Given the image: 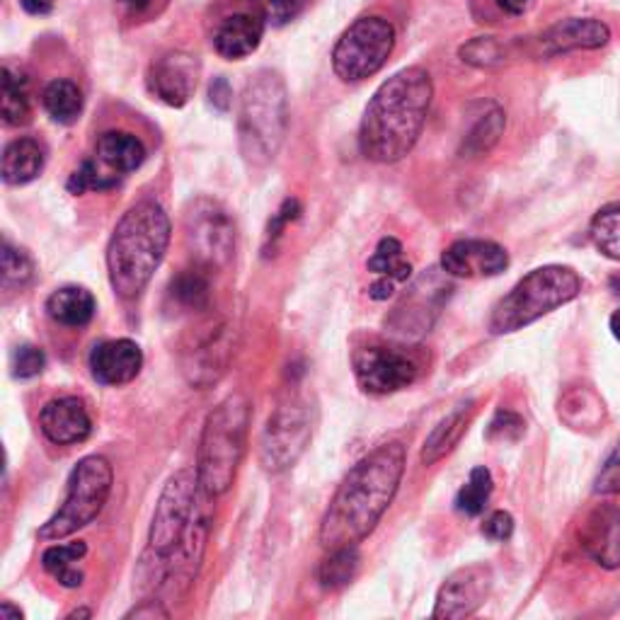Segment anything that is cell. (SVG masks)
Here are the masks:
<instances>
[{"label":"cell","instance_id":"cell-1","mask_svg":"<svg viewBox=\"0 0 620 620\" xmlns=\"http://www.w3.org/2000/svg\"><path fill=\"white\" fill-rule=\"evenodd\" d=\"M209 494L202 490L197 470H180L167 480L149 531V548L141 557V581L151 589L180 594L192 585L209 541Z\"/></svg>","mask_w":620,"mask_h":620},{"label":"cell","instance_id":"cell-2","mask_svg":"<svg viewBox=\"0 0 620 620\" xmlns=\"http://www.w3.org/2000/svg\"><path fill=\"white\" fill-rule=\"evenodd\" d=\"M405 472V446L383 444L351 468L320 521V543L327 551L357 545L379 524L398 494Z\"/></svg>","mask_w":620,"mask_h":620},{"label":"cell","instance_id":"cell-3","mask_svg":"<svg viewBox=\"0 0 620 620\" xmlns=\"http://www.w3.org/2000/svg\"><path fill=\"white\" fill-rule=\"evenodd\" d=\"M434 97L432 76L420 66L398 70L388 78L361 119L359 149L373 163H395L420 139Z\"/></svg>","mask_w":620,"mask_h":620},{"label":"cell","instance_id":"cell-4","mask_svg":"<svg viewBox=\"0 0 620 620\" xmlns=\"http://www.w3.org/2000/svg\"><path fill=\"white\" fill-rule=\"evenodd\" d=\"M170 218L161 204L139 202L119 218L107 246V272L115 294L139 298L151 284L170 246Z\"/></svg>","mask_w":620,"mask_h":620},{"label":"cell","instance_id":"cell-5","mask_svg":"<svg viewBox=\"0 0 620 620\" xmlns=\"http://www.w3.org/2000/svg\"><path fill=\"white\" fill-rule=\"evenodd\" d=\"M250 400L240 393L221 400L204 422L197 448V478L209 497H221L233 485L248 446Z\"/></svg>","mask_w":620,"mask_h":620},{"label":"cell","instance_id":"cell-6","mask_svg":"<svg viewBox=\"0 0 620 620\" xmlns=\"http://www.w3.org/2000/svg\"><path fill=\"white\" fill-rule=\"evenodd\" d=\"M289 97L282 76L260 70L240 100L238 139L240 153L252 167H264L274 161L286 137Z\"/></svg>","mask_w":620,"mask_h":620},{"label":"cell","instance_id":"cell-7","mask_svg":"<svg viewBox=\"0 0 620 620\" xmlns=\"http://www.w3.org/2000/svg\"><path fill=\"white\" fill-rule=\"evenodd\" d=\"M581 279L575 270L563 264L539 267L529 272L509 294L497 303L490 315L492 335H509L524 330L543 315L565 306L579 296Z\"/></svg>","mask_w":620,"mask_h":620},{"label":"cell","instance_id":"cell-8","mask_svg":"<svg viewBox=\"0 0 620 620\" xmlns=\"http://www.w3.org/2000/svg\"><path fill=\"white\" fill-rule=\"evenodd\" d=\"M115 472L105 456H85L78 460L68 478V492L58 512L40 529L42 541H61L85 529L100 516L109 492H112Z\"/></svg>","mask_w":620,"mask_h":620},{"label":"cell","instance_id":"cell-9","mask_svg":"<svg viewBox=\"0 0 620 620\" xmlns=\"http://www.w3.org/2000/svg\"><path fill=\"white\" fill-rule=\"evenodd\" d=\"M395 46L393 24L383 18H359L339 36L333 52L337 78L359 83L376 76Z\"/></svg>","mask_w":620,"mask_h":620},{"label":"cell","instance_id":"cell-10","mask_svg":"<svg viewBox=\"0 0 620 620\" xmlns=\"http://www.w3.org/2000/svg\"><path fill=\"white\" fill-rule=\"evenodd\" d=\"M313 436V407L298 395L284 400L267 420L260 442V464L267 472H284L296 466Z\"/></svg>","mask_w":620,"mask_h":620},{"label":"cell","instance_id":"cell-11","mask_svg":"<svg viewBox=\"0 0 620 620\" xmlns=\"http://www.w3.org/2000/svg\"><path fill=\"white\" fill-rule=\"evenodd\" d=\"M187 246L194 262L206 270L226 267L236 252V226L221 204L199 197L192 202L185 216Z\"/></svg>","mask_w":620,"mask_h":620},{"label":"cell","instance_id":"cell-12","mask_svg":"<svg viewBox=\"0 0 620 620\" xmlns=\"http://www.w3.org/2000/svg\"><path fill=\"white\" fill-rule=\"evenodd\" d=\"M351 367H355L361 391L371 395L403 391V388L417 381L422 371L415 351L391 345H369L355 349Z\"/></svg>","mask_w":620,"mask_h":620},{"label":"cell","instance_id":"cell-13","mask_svg":"<svg viewBox=\"0 0 620 620\" xmlns=\"http://www.w3.org/2000/svg\"><path fill=\"white\" fill-rule=\"evenodd\" d=\"M233 359V333L224 320H206L182 345V373L194 388H209L221 381Z\"/></svg>","mask_w":620,"mask_h":620},{"label":"cell","instance_id":"cell-14","mask_svg":"<svg viewBox=\"0 0 620 620\" xmlns=\"http://www.w3.org/2000/svg\"><path fill=\"white\" fill-rule=\"evenodd\" d=\"M492 581H494L492 569L482 563L456 569V573L442 585L432 616L446 620L472 616L485 601H488Z\"/></svg>","mask_w":620,"mask_h":620},{"label":"cell","instance_id":"cell-15","mask_svg":"<svg viewBox=\"0 0 620 620\" xmlns=\"http://www.w3.org/2000/svg\"><path fill=\"white\" fill-rule=\"evenodd\" d=\"M199 80V61L187 52H167L149 70V90L167 107H185Z\"/></svg>","mask_w":620,"mask_h":620},{"label":"cell","instance_id":"cell-16","mask_svg":"<svg viewBox=\"0 0 620 620\" xmlns=\"http://www.w3.org/2000/svg\"><path fill=\"white\" fill-rule=\"evenodd\" d=\"M442 267L458 279L497 276L509 267V254L492 240H458L444 250Z\"/></svg>","mask_w":620,"mask_h":620},{"label":"cell","instance_id":"cell-17","mask_svg":"<svg viewBox=\"0 0 620 620\" xmlns=\"http://www.w3.org/2000/svg\"><path fill=\"white\" fill-rule=\"evenodd\" d=\"M40 427L44 436L56 446L83 444L93 432L90 412L80 398H56L42 407Z\"/></svg>","mask_w":620,"mask_h":620},{"label":"cell","instance_id":"cell-18","mask_svg":"<svg viewBox=\"0 0 620 620\" xmlns=\"http://www.w3.org/2000/svg\"><path fill=\"white\" fill-rule=\"evenodd\" d=\"M143 369V351L133 339H109L90 351L93 379L102 385L131 383Z\"/></svg>","mask_w":620,"mask_h":620},{"label":"cell","instance_id":"cell-19","mask_svg":"<svg viewBox=\"0 0 620 620\" xmlns=\"http://www.w3.org/2000/svg\"><path fill=\"white\" fill-rule=\"evenodd\" d=\"M611 30L601 20L594 18H569L553 24L541 34L539 46L543 56L579 52V48H601L609 44Z\"/></svg>","mask_w":620,"mask_h":620},{"label":"cell","instance_id":"cell-20","mask_svg":"<svg viewBox=\"0 0 620 620\" xmlns=\"http://www.w3.org/2000/svg\"><path fill=\"white\" fill-rule=\"evenodd\" d=\"M585 551L606 569L620 567V509L601 507L587 521L581 533Z\"/></svg>","mask_w":620,"mask_h":620},{"label":"cell","instance_id":"cell-21","mask_svg":"<svg viewBox=\"0 0 620 620\" xmlns=\"http://www.w3.org/2000/svg\"><path fill=\"white\" fill-rule=\"evenodd\" d=\"M264 36V20L250 12H238V15L226 18L214 34V48L218 56L228 61H240L258 52Z\"/></svg>","mask_w":620,"mask_h":620},{"label":"cell","instance_id":"cell-22","mask_svg":"<svg viewBox=\"0 0 620 620\" xmlns=\"http://www.w3.org/2000/svg\"><path fill=\"white\" fill-rule=\"evenodd\" d=\"M97 163L107 167L109 173L124 177L127 173L139 170L145 161V145L139 137L129 131H107L97 139L95 145Z\"/></svg>","mask_w":620,"mask_h":620},{"label":"cell","instance_id":"cell-23","mask_svg":"<svg viewBox=\"0 0 620 620\" xmlns=\"http://www.w3.org/2000/svg\"><path fill=\"white\" fill-rule=\"evenodd\" d=\"M470 420H472V403H466V405L456 407L452 415H446L439 424H436L432 434L427 436V442H424V446H422V464L434 466V464H439L442 458L452 454L458 446V442L464 439V434L468 432Z\"/></svg>","mask_w":620,"mask_h":620},{"label":"cell","instance_id":"cell-24","mask_svg":"<svg viewBox=\"0 0 620 620\" xmlns=\"http://www.w3.org/2000/svg\"><path fill=\"white\" fill-rule=\"evenodd\" d=\"M46 163V149L36 139H15L3 153L6 185H28L42 175Z\"/></svg>","mask_w":620,"mask_h":620},{"label":"cell","instance_id":"cell-25","mask_svg":"<svg viewBox=\"0 0 620 620\" xmlns=\"http://www.w3.org/2000/svg\"><path fill=\"white\" fill-rule=\"evenodd\" d=\"M97 303L88 289L64 286L56 289L46 301L48 318L66 327H85L95 318Z\"/></svg>","mask_w":620,"mask_h":620},{"label":"cell","instance_id":"cell-26","mask_svg":"<svg viewBox=\"0 0 620 620\" xmlns=\"http://www.w3.org/2000/svg\"><path fill=\"white\" fill-rule=\"evenodd\" d=\"M557 415L573 429H597L606 417V410L601 398L587 385L569 388V391L561 398V407Z\"/></svg>","mask_w":620,"mask_h":620},{"label":"cell","instance_id":"cell-27","mask_svg":"<svg viewBox=\"0 0 620 620\" xmlns=\"http://www.w3.org/2000/svg\"><path fill=\"white\" fill-rule=\"evenodd\" d=\"M88 555V545L83 541H73L64 545H52L44 551L42 565L48 575H52L61 587L66 589H78L83 585V569L78 567L83 557Z\"/></svg>","mask_w":620,"mask_h":620},{"label":"cell","instance_id":"cell-28","mask_svg":"<svg viewBox=\"0 0 620 620\" xmlns=\"http://www.w3.org/2000/svg\"><path fill=\"white\" fill-rule=\"evenodd\" d=\"M0 112L8 127H22L28 124L32 117L28 80L22 78V73L3 66V95H0Z\"/></svg>","mask_w":620,"mask_h":620},{"label":"cell","instance_id":"cell-29","mask_svg":"<svg viewBox=\"0 0 620 620\" xmlns=\"http://www.w3.org/2000/svg\"><path fill=\"white\" fill-rule=\"evenodd\" d=\"M44 109L58 124H73L83 112V93L73 80L58 78L46 85L42 95Z\"/></svg>","mask_w":620,"mask_h":620},{"label":"cell","instance_id":"cell-30","mask_svg":"<svg viewBox=\"0 0 620 620\" xmlns=\"http://www.w3.org/2000/svg\"><path fill=\"white\" fill-rule=\"evenodd\" d=\"M206 267L194 264L192 270H185L182 274H177L170 284V296H173L182 308L189 311H202L206 308L211 296V286H209V276H206Z\"/></svg>","mask_w":620,"mask_h":620},{"label":"cell","instance_id":"cell-31","mask_svg":"<svg viewBox=\"0 0 620 620\" xmlns=\"http://www.w3.org/2000/svg\"><path fill=\"white\" fill-rule=\"evenodd\" d=\"M359 563H361V555L357 551V545H347V548L330 551V555L325 557L318 569V579H320L323 589L337 591V589L347 587L349 581L357 577Z\"/></svg>","mask_w":620,"mask_h":620},{"label":"cell","instance_id":"cell-32","mask_svg":"<svg viewBox=\"0 0 620 620\" xmlns=\"http://www.w3.org/2000/svg\"><path fill=\"white\" fill-rule=\"evenodd\" d=\"M369 270L393 282H407L412 276V264L405 260L403 246L395 238H383L369 260Z\"/></svg>","mask_w":620,"mask_h":620},{"label":"cell","instance_id":"cell-33","mask_svg":"<svg viewBox=\"0 0 620 620\" xmlns=\"http://www.w3.org/2000/svg\"><path fill=\"white\" fill-rule=\"evenodd\" d=\"M492 472L488 468H472L468 482L460 488L458 497H456V509L460 514L466 516H478L485 512L488 507L490 497H492Z\"/></svg>","mask_w":620,"mask_h":620},{"label":"cell","instance_id":"cell-34","mask_svg":"<svg viewBox=\"0 0 620 620\" xmlns=\"http://www.w3.org/2000/svg\"><path fill=\"white\" fill-rule=\"evenodd\" d=\"M591 240L601 254L620 262V204H609L594 216Z\"/></svg>","mask_w":620,"mask_h":620},{"label":"cell","instance_id":"cell-35","mask_svg":"<svg viewBox=\"0 0 620 620\" xmlns=\"http://www.w3.org/2000/svg\"><path fill=\"white\" fill-rule=\"evenodd\" d=\"M507 127V119L502 109H492V112L485 115L472 131L466 137V153L470 155H482L488 153L492 145L500 141V137L504 133Z\"/></svg>","mask_w":620,"mask_h":620},{"label":"cell","instance_id":"cell-36","mask_svg":"<svg viewBox=\"0 0 620 620\" xmlns=\"http://www.w3.org/2000/svg\"><path fill=\"white\" fill-rule=\"evenodd\" d=\"M119 175L109 173L107 167H102L100 163L95 161H85L76 173L70 175L68 180V189L73 194H85V192H105V189H112L119 185Z\"/></svg>","mask_w":620,"mask_h":620},{"label":"cell","instance_id":"cell-37","mask_svg":"<svg viewBox=\"0 0 620 620\" xmlns=\"http://www.w3.org/2000/svg\"><path fill=\"white\" fill-rule=\"evenodd\" d=\"M460 56H464V61L470 66L497 68L507 61V48L500 40H494V36H476V40L460 48Z\"/></svg>","mask_w":620,"mask_h":620},{"label":"cell","instance_id":"cell-38","mask_svg":"<svg viewBox=\"0 0 620 620\" xmlns=\"http://www.w3.org/2000/svg\"><path fill=\"white\" fill-rule=\"evenodd\" d=\"M34 267L32 260L22 250L12 248L10 242H3V286L6 291L20 289L32 279Z\"/></svg>","mask_w":620,"mask_h":620},{"label":"cell","instance_id":"cell-39","mask_svg":"<svg viewBox=\"0 0 620 620\" xmlns=\"http://www.w3.org/2000/svg\"><path fill=\"white\" fill-rule=\"evenodd\" d=\"M46 367V357L40 347L34 345H22L15 351H12V376L20 381L34 379L40 376Z\"/></svg>","mask_w":620,"mask_h":620},{"label":"cell","instance_id":"cell-40","mask_svg":"<svg viewBox=\"0 0 620 620\" xmlns=\"http://www.w3.org/2000/svg\"><path fill=\"white\" fill-rule=\"evenodd\" d=\"M526 432V422L521 420L514 412L500 410L494 415V420L490 422L488 429V439L490 442H516L521 439V434Z\"/></svg>","mask_w":620,"mask_h":620},{"label":"cell","instance_id":"cell-41","mask_svg":"<svg viewBox=\"0 0 620 620\" xmlns=\"http://www.w3.org/2000/svg\"><path fill=\"white\" fill-rule=\"evenodd\" d=\"M298 216H301V204H298V199H286V202L282 204V209H279V211L272 216L270 226H267V236H264V246H267L264 250H267V254H270V250L276 246L279 238L284 236L286 226L294 224Z\"/></svg>","mask_w":620,"mask_h":620},{"label":"cell","instance_id":"cell-42","mask_svg":"<svg viewBox=\"0 0 620 620\" xmlns=\"http://www.w3.org/2000/svg\"><path fill=\"white\" fill-rule=\"evenodd\" d=\"M301 12V0H260V18L272 28H284Z\"/></svg>","mask_w":620,"mask_h":620},{"label":"cell","instance_id":"cell-43","mask_svg":"<svg viewBox=\"0 0 620 620\" xmlns=\"http://www.w3.org/2000/svg\"><path fill=\"white\" fill-rule=\"evenodd\" d=\"M599 494H620V442L613 448V454L606 458V464L597 478Z\"/></svg>","mask_w":620,"mask_h":620},{"label":"cell","instance_id":"cell-44","mask_svg":"<svg viewBox=\"0 0 620 620\" xmlns=\"http://www.w3.org/2000/svg\"><path fill=\"white\" fill-rule=\"evenodd\" d=\"M514 533V519L509 512H492L488 519H485L482 524V536L490 539V541H509Z\"/></svg>","mask_w":620,"mask_h":620},{"label":"cell","instance_id":"cell-45","mask_svg":"<svg viewBox=\"0 0 620 620\" xmlns=\"http://www.w3.org/2000/svg\"><path fill=\"white\" fill-rule=\"evenodd\" d=\"M209 102L218 109V112H228L230 102H233V90L226 78H214L209 85Z\"/></svg>","mask_w":620,"mask_h":620},{"label":"cell","instance_id":"cell-46","mask_svg":"<svg viewBox=\"0 0 620 620\" xmlns=\"http://www.w3.org/2000/svg\"><path fill=\"white\" fill-rule=\"evenodd\" d=\"M167 616L170 613L163 601H141V606L127 613V618H167Z\"/></svg>","mask_w":620,"mask_h":620},{"label":"cell","instance_id":"cell-47","mask_svg":"<svg viewBox=\"0 0 620 620\" xmlns=\"http://www.w3.org/2000/svg\"><path fill=\"white\" fill-rule=\"evenodd\" d=\"M393 291H395V282H393V279L381 276L379 282H373L369 294H371V298H376V301H385V298L393 296Z\"/></svg>","mask_w":620,"mask_h":620},{"label":"cell","instance_id":"cell-48","mask_svg":"<svg viewBox=\"0 0 620 620\" xmlns=\"http://www.w3.org/2000/svg\"><path fill=\"white\" fill-rule=\"evenodd\" d=\"M22 8L30 15H48L54 10V0H22Z\"/></svg>","mask_w":620,"mask_h":620},{"label":"cell","instance_id":"cell-49","mask_svg":"<svg viewBox=\"0 0 620 620\" xmlns=\"http://www.w3.org/2000/svg\"><path fill=\"white\" fill-rule=\"evenodd\" d=\"M119 3L124 6L131 15H143V12H149L155 6V0H119Z\"/></svg>","mask_w":620,"mask_h":620},{"label":"cell","instance_id":"cell-50","mask_svg":"<svg viewBox=\"0 0 620 620\" xmlns=\"http://www.w3.org/2000/svg\"><path fill=\"white\" fill-rule=\"evenodd\" d=\"M507 12H512V15H521V12H526L531 6H533V0H497Z\"/></svg>","mask_w":620,"mask_h":620},{"label":"cell","instance_id":"cell-51","mask_svg":"<svg viewBox=\"0 0 620 620\" xmlns=\"http://www.w3.org/2000/svg\"><path fill=\"white\" fill-rule=\"evenodd\" d=\"M24 613L20 609H15L10 601H3V606H0V620H22Z\"/></svg>","mask_w":620,"mask_h":620},{"label":"cell","instance_id":"cell-52","mask_svg":"<svg viewBox=\"0 0 620 620\" xmlns=\"http://www.w3.org/2000/svg\"><path fill=\"white\" fill-rule=\"evenodd\" d=\"M611 333H613V337L620 342V311H616V313L611 315Z\"/></svg>","mask_w":620,"mask_h":620},{"label":"cell","instance_id":"cell-53","mask_svg":"<svg viewBox=\"0 0 620 620\" xmlns=\"http://www.w3.org/2000/svg\"><path fill=\"white\" fill-rule=\"evenodd\" d=\"M93 613L90 611H73L68 618H90Z\"/></svg>","mask_w":620,"mask_h":620}]
</instances>
